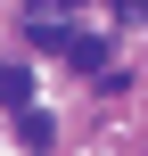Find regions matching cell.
<instances>
[{
	"instance_id": "obj_1",
	"label": "cell",
	"mask_w": 148,
	"mask_h": 156,
	"mask_svg": "<svg viewBox=\"0 0 148 156\" xmlns=\"http://www.w3.org/2000/svg\"><path fill=\"white\" fill-rule=\"evenodd\" d=\"M66 58H74L82 74H107V41H99V33H66Z\"/></svg>"
},
{
	"instance_id": "obj_2",
	"label": "cell",
	"mask_w": 148,
	"mask_h": 156,
	"mask_svg": "<svg viewBox=\"0 0 148 156\" xmlns=\"http://www.w3.org/2000/svg\"><path fill=\"white\" fill-rule=\"evenodd\" d=\"M16 140H25V148H49V140H58V123H49L33 99H25V107H16Z\"/></svg>"
},
{
	"instance_id": "obj_3",
	"label": "cell",
	"mask_w": 148,
	"mask_h": 156,
	"mask_svg": "<svg viewBox=\"0 0 148 156\" xmlns=\"http://www.w3.org/2000/svg\"><path fill=\"white\" fill-rule=\"evenodd\" d=\"M33 99V66H0V107H25Z\"/></svg>"
},
{
	"instance_id": "obj_4",
	"label": "cell",
	"mask_w": 148,
	"mask_h": 156,
	"mask_svg": "<svg viewBox=\"0 0 148 156\" xmlns=\"http://www.w3.org/2000/svg\"><path fill=\"white\" fill-rule=\"evenodd\" d=\"M115 16L124 25H148V0H115Z\"/></svg>"
}]
</instances>
